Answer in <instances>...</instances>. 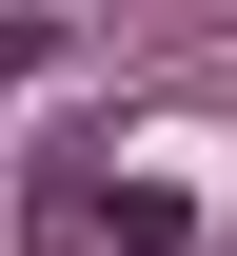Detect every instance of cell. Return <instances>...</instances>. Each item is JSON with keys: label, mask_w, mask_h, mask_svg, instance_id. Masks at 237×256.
Wrapping results in <instances>:
<instances>
[{"label": "cell", "mask_w": 237, "mask_h": 256, "mask_svg": "<svg viewBox=\"0 0 237 256\" xmlns=\"http://www.w3.org/2000/svg\"><path fill=\"white\" fill-rule=\"evenodd\" d=\"M178 236H198L178 178H40L20 197V256H178Z\"/></svg>", "instance_id": "obj_1"}, {"label": "cell", "mask_w": 237, "mask_h": 256, "mask_svg": "<svg viewBox=\"0 0 237 256\" xmlns=\"http://www.w3.org/2000/svg\"><path fill=\"white\" fill-rule=\"evenodd\" d=\"M40 60H60V20H0V98H20V79H40Z\"/></svg>", "instance_id": "obj_2"}]
</instances>
